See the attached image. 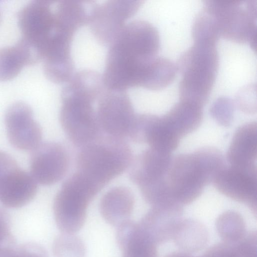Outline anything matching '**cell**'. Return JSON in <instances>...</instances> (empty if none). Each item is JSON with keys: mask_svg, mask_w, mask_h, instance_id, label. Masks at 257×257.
I'll return each mask as SVG.
<instances>
[{"mask_svg": "<svg viewBox=\"0 0 257 257\" xmlns=\"http://www.w3.org/2000/svg\"><path fill=\"white\" fill-rule=\"evenodd\" d=\"M160 35L150 22L127 23L108 46L102 77L108 89L144 88L160 48Z\"/></svg>", "mask_w": 257, "mask_h": 257, "instance_id": "obj_1", "label": "cell"}, {"mask_svg": "<svg viewBox=\"0 0 257 257\" xmlns=\"http://www.w3.org/2000/svg\"><path fill=\"white\" fill-rule=\"evenodd\" d=\"M103 90L99 76L85 70L76 72L62 90L60 123L76 146L84 147L100 136L94 105Z\"/></svg>", "mask_w": 257, "mask_h": 257, "instance_id": "obj_2", "label": "cell"}, {"mask_svg": "<svg viewBox=\"0 0 257 257\" xmlns=\"http://www.w3.org/2000/svg\"><path fill=\"white\" fill-rule=\"evenodd\" d=\"M225 166L221 153L214 148H203L176 156L166 175L174 199L182 205L191 203Z\"/></svg>", "mask_w": 257, "mask_h": 257, "instance_id": "obj_3", "label": "cell"}, {"mask_svg": "<svg viewBox=\"0 0 257 257\" xmlns=\"http://www.w3.org/2000/svg\"><path fill=\"white\" fill-rule=\"evenodd\" d=\"M218 65L216 44L194 42L181 55L176 65L182 76L179 86L180 101L203 108L212 89Z\"/></svg>", "mask_w": 257, "mask_h": 257, "instance_id": "obj_4", "label": "cell"}, {"mask_svg": "<svg viewBox=\"0 0 257 257\" xmlns=\"http://www.w3.org/2000/svg\"><path fill=\"white\" fill-rule=\"evenodd\" d=\"M132 162L131 148L124 139L106 135L82 147L76 163L77 171L101 190Z\"/></svg>", "mask_w": 257, "mask_h": 257, "instance_id": "obj_5", "label": "cell"}, {"mask_svg": "<svg viewBox=\"0 0 257 257\" xmlns=\"http://www.w3.org/2000/svg\"><path fill=\"white\" fill-rule=\"evenodd\" d=\"M203 8L215 19L220 37L238 43L248 42L256 52V1L207 0Z\"/></svg>", "mask_w": 257, "mask_h": 257, "instance_id": "obj_6", "label": "cell"}, {"mask_svg": "<svg viewBox=\"0 0 257 257\" xmlns=\"http://www.w3.org/2000/svg\"><path fill=\"white\" fill-rule=\"evenodd\" d=\"M21 38L43 60L56 31L55 1L38 0L25 6L18 15Z\"/></svg>", "mask_w": 257, "mask_h": 257, "instance_id": "obj_7", "label": "cell"}, {"mask_svg": "<svg viewBox=\"0 0 257 257\" xmlns=\"http://www.w3.org/2000/svg\"><path fill=\"white\" fill-rule=\"evenodd\" d=\"M95 196L87 185L75 177L71 176L64 182L53 203L55 222L62 232L74 234L81 228L87 207Z\"/></svg>", "mask_w": 257, "mask_h": 257, "instance_id": "obj_8", "label": "cell"}, {"mask_svg": "<svg viewBox=\"0 0 257 257\" xmlns=\"http://www.w3.org/2000/svg\"><path fill=\"white\" fill-rule=\"evenodd\" d=\"M143 3L126 0H108L99 3L92 1L87 25L99 43L108 46Z\"/></svg>", "mask_w": 257, "mask_h": 257, "instance_id": "obj_9", "label": "cell"}, {"mask_svg": "<svg viewBox=\"0 0 257 257\" xmlns=\"http://www.w3.org/2000/svg\"><path fill=\"white\" fill-rule=\"evenodd\" d=\"M96 104L101 130L110 136L122 139L128 137L136 114L126 91L105 87Z\"/></svg>", "mask_w": 257, "mask_h": 257, "instance_id": "obj_10", "label": "cell"}, {"mask_svg": "<svg viewBox=\"0 0 257 257\" xmlns=\"http://www.w3.org/2000/svg\"><path fill=\"white\" fill-rule=\"evenodd\" d=\"M256 165L225 166L212 181L215 188L226 197L247 205L256 214Z\"/></svg>", "mask_w": 257, "mask_h": 257, "instance_id": "obj_11", "label": "cell"}, {"mask_svg": "<svg viewBox=\"0 0 257 257\" xmlns=\"http://www.w3.org/2000/svg\"><path fill=\"white\" fill-rule=\"evenodd\" d=\"M5 122L9 142L15 148L32 151L41 144V128L28 104L19 101L10 106L5 113Z\"/></svg>", "mask_w": 257, "mask_h": 257, "instance_id": "obj_12", "label": "cell"}, {"mask_svg": "<svg viewBox=\"0 0 257 257\" xmlns=\"http://www.w3.org/2000/svg\"><path fill=\"white\" fill-rule=\"evenodd\" d=\"M69 165L68 154L61 145L54 142L41 143L33 150L30 173L37 183L50 185L64 177Z\"/></svg>", "mask_w": 257, "mask_h": 257, "instance_id": "obj_13", "label": "cell"}, {"mask_svg": "<svg viewBox=\"0 0 257 257\" xmlns=\"http://www.w3.org/2000/svg\"><path fill=\"white\" fill-rule=\"evenodd\" d=\"M183 205L152 206L139 225L145 234L157 245L172 239L182 219Z\"/></svg>", "mask_w": 257, "mask_h": 257, "instance_id": "obj_14", "label": "cell"}, {"mask_svg": "<svg viewBox=\"0 0 257 257\" xmlns=\"http://www.w3.org/2000/svg\"><path fill=\"white\" fill-rule=\"evenodd\" d=\"M37 183L31 173L18 167L0 179V201L8 208L23 207L35 197Z\"/></svg>", "mask_w": 257, "mask_h": 257, "instance_id": "obj_15", "label": "cell"}, {"mask_svg": "<svg viewBox=\"0 0 257 257\" xmlns=\"http://www.w3.org/2000/svg\"><path fill=\"white\" fill-rule=\"evenodd\" d=\"M172 160L171 153L152 148L144 151L133 163L130 179L138 186L166 177Z\"/></svg>", "mask_w": 257, "mask_h": 257, "instance_id": "obj_16", "label": "cell"}, {"mask_svg": "<svg viewBox=\"0 0 257 257\" xmlns=\"http://www.w3.org/2000/svg\"><path fill=\"white\" fill-rule=\"evenodd\" d=\"M116 238L122 257H158L157 245L142 231L138 223L127 220L120 224Z\"/></svg>", "mask_w": 257, "mask_h": 257, "instance_id": "obj_17", "label": "cell"}, {"mask_svg": "<svg viewBox=\"0 0 257 257\" xmlns=\"http://www.w3.org/2000/svg\"><path fill=\"white\" fill-rule=\"evenodd\" d=\"M257 158V124L245 123L236 131L227 153L230 165L247 167L256 165Z\"/></svg>", "mask_w": 257, "mask_h": 257, "instance_id": "obj_18", "label": "cell"}, {"mask_svg": "<svg viewBox=\"0 0 257 257\" xmlns=\"http://www.w3.org/2000/svg\"><path fill=\"white\" fill-rule=\"evenodd\" d=\"M134 206V198L132 192L124 187H116L104 194L99 208L104 220L117 227L128 220Z\"/></svg>", "mask_w": 257, "mask_h": 257, "instance_id": "obj_19", "label": "cell"}, {"mask_svg": "<svg viewBox=\"0 0 257 257\" xmlns=\"http://www.w3.org/2000/svg\"><path fill=\"white\" fill-rule=\"evenodd\" d=\"M161 117L168 128L181 139L200 125L202 108L179 101Z\"/></svg>", "mask_w": 257, "mask_h": 257, "instance_id": "obj_20", "label": "cell"}, {"mask_svg": "<svg viewBox=\"0 0 257 257\" xmlns=\"http://www.w3.org/2000/svg\"><path fill=\"white\" fill-rule=\"evenodd\" d=\"M37 63L32 49L22 38L14 46L0 48V81L13 79L24 67Z\"/></svg>", "mask_w": 257, "mask_h": 257, "instance_id": "obj_21", "label": "cell"}, {"mask_svg": "<svg viewBox=\"0 0 257 257\" xmlns=\"http://www.w3.org/2000/svg\"><path fill=\"white\" fill-rule=\"evenodd\" d=\"M172 240L182 252L190 254L201 250L206 246L209 233L201 222L192 219H182Z\"/></svg>", "mask_w": 257, "mask_h": 257, "instance_id": "obj_22", "label": "cell"}, {"mask_svg": "<svg viewBox=\"0 0 257 257\" xmlns=\"http://www.w3.org/2000/svg\"><path fill=\"white\" fill-rule=\"evenodd\" d=\"M256 232L251 231L237 242L214 244L201 257H256Z\"/></svg>", "mask_w": 257, "mask_h": 257, "instance_id": "obj_23", "label": "cell"}, {"mask_svg": "<svg viewBox=\"0 0 257 257\" xmlns=\"http://www.w3.org/2000/svg\"><path fill=\"white\" fill-rule=\"evenodd\" d=\"M215 226L222 241L228 243L239 241L247 232L243 218L239 213L232 210L220 214L216 219Z\"/></svg>", "mask_w": 257, "mask_h": 257, "instance_id": "obj_24", "label": "cell"}, {"mask_svg": "<svg viewBox=\"0 0 257 257\" xmlns=\"http://www.w3.org/2000/svg\"><path fill=\"white\" fill-rule=\"evenodd\" d=\"M191 33L194 42H203L216 44L220 37L215 19L203 8L195 18Z\"/></svg>", "mask_w": 257, "mask_h": 257, "instance_id": "obj_25", "label": "cell"}, {"mask_svg": "<svg viewBox=\"0 0 257 257\" xmlns=\"http://www.w3.org/2000/svg\"><path fill=\"white\" fill-rule=\"evenodd\" d=\"M54 257H85L86 249L82 239L73 233H62L52 245Z\"/></svg>", "mask_w": 257, "mask_h": 257, "instance_id": "obj_26", "label": "cell"}, {"mask_svg": "<svg viewBox=\"0 0 257 257\" xmlns=\"http://www.w3.org/2000/svg\"><path fill=\"white\" fill-rule=\"evenodd\" d=\"M0 257H48L45 249L37 243H16L0 246Z\"/></svg>", "mask_w": 257, "mask_h": 257, "instance_id": "obj_27", "label": "cell"}, {"mask_svg": "<svg viewBox=\"0 0 257 257\" xmlns=\"http://www.w3.org/2000/svg\"><path fill=\"white\" fill-rule=\"evenodd\" d=\"M235 104L229 97H219L212 103L210 109V114L221 125L228 126L232 120Z\"/></svg>", "mask_w": 257, "mask_h": 257, "instance_id": "obj_28", "label": "cell"}, {"mask_svg": "<svg viewBox=\"0 0 257 257\" xmlns=\"http://www.w3.org/2000/svg\"><path fill=\"white\" fill-rule=\"evenodd\" d=\"M235 103L238 108L247 113L256 110V87L255 84L244 86L237 92Z\"/></svg>", "mask_w": 257, "mask_h": 257, "instance_id": "obj_29", "label": "cell"}, {"mask_svg": "<svg viewBox=\"0 0 257 257\" xmlns=\"http://www.w3.org/2000/svg\"><path fill=\"white\" fill-rule=\"evenodd\" d=\"M11 229L10 216L6 210L0 207V246L16 242Z\"/></svg>", "mask_w": 257, "mask_h": 257, "instance_id": "obj_30", "label": "cell"}, {"mask_svg": "<svg viewBox=\"0 0 257 257\" xmlns=\"http://www.w3.org/2000/svg\"><path fill=\"white\" fill-rule=\"evenodd\" d=\"M18 167L16 160L11 156L0 151V179Z\"/></svg>", "mask_w": 257, "mask_h": 257, "instance_id": "obj_31", "label": "cell"}, {"mask_svg": "<svg viewBox=\"0 0 257 257\" xmlns=\"http://www.w3.org/2000/svg\"><path fill=\"white\" fill-rule=\"evenodd\" d=\"M164 257H194L191 255L190 254L184 252L182 251L181 252H175L171 253H169Z\"/></svg>", "mask_w": 257, "mask_h": 257, "instance_id": "obj_32", "label": "cell"}, {"mask_svg": "<svg viewBox=\"0 0 257 257\" xmlns=\"http://www.w3.org/2000/svg\"><path fill=\"white\" fill-rule=\"evenodd\" d=\"M1 17H2V16H1V13L0 12V22H1Z\"/></svg>", "mask_w": 257, "mask_h": 257, "instance_id": "obj_33", "label": "cell"}]
</instances>
